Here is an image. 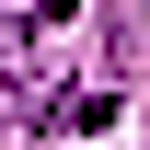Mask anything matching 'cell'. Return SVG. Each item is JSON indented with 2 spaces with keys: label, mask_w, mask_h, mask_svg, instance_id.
<instances>
[{
  "label": "cell",
  "mask_w": 150,
  "mask_h": 150,
  "mask_svg": "<svg viewBox=\"0 0 150 150\" xmlns=\"http://www.w3.org/2000/svg\"><path fill=\"white\" fill-rule=\"evenodd\" d=\"M69 23H81V0H35L23 23H0V81H35V58L69 46Z\"/></svg>",
  "instance_id": "1"
}]
</instances>
